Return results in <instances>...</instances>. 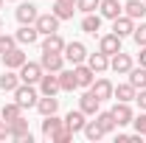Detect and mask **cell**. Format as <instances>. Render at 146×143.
<instances>
[{
    "instance_id": "12",
    "label": "cell",
    "mask_w": 146,
    "mask_h": 143,
    "mask_svg": "<svg viewBox=\"0 0 146 143\" xmlns=\"http://www.w3.org/2000/svg\"><path fill=\"white\" fill-rule=\"evenodd\" d=\"M36 17H39V11H36L34 3H20V9H17V20L23 23V25H34Z\"/></svg>"
},
{
    "instance_id": "30",
    "label": "cell",
    "mask_w": 146,
    "mask_h": 143,
    "mask_svg": "<svg viewBox=\"0 0 146 143\" xmlns=\"http://www.w3.org/2000/svg\"><path fill=\"white\" fill-rule=\"evenodd\" d=\"M17 87H20V76H17V73H3V76H0V90L14 93Z\"/></svg>"
},
{
    "instance_id": "38",
    "label": "cell",
    "mask_w": 146,
    "mask_h": 143,
    "mask_svg": "<svg viewBox=\"0 0 146 143\" xmlns=\"http://www.w3.org/2000/svg\"><path fill=\"white\" fill-rule=\"evenodd\" d=\"M132 124H135V132H141L146 138V115H138V118H132Z\"/></svg>"
},
{
    "instance_id": "19",
    "label": "cell",
    "mask_w": 146,
    "mask_h": 143,
    "mask_svg": "<svg viewBox=\"0 0 146 143\" xmlns=\"http://www.w3.org/2000/svg\"><path fill=\"white\" fill-rule=\"evenodd\" d=\"M98 9H101V17H107V20L121 17V11H124V6H121L118 0H101V3H98Z\"/></svg>"
},
{
    "instance_id": "14",
    "label": "cell",
    "mask_w": 146,
    "mask_h": 143,
    "mask_svg": "<svg viewBox=\"0 0 146 143\" xmlns=\"http://www.w3.org/2000/svg\"><path fill=\"white\" fill-rule=\"evenodd\" d=\"M79 109H82L84 115H96V112L101 109V101H98V98L93 95L90 90H87V93H84V95L79 98Z\"/></svg>"
},
{
    "instance_id": "5",
    "label": "cell",
    "mask_w": 146,
    "mask_h": 143,
    "mask_svg": "<svg viewBox=\"0 0 146 143\" xmlns=\"http://www.w3.org/2000/svg\"><path fill=\"white\" fill-rule=\"evenodd\" d=\"M34 25H36L39 34H56V31H59V17H56L54 11H51V14H39Z\"/></svg>"
},
{
    "instance_id": "35",
    "label": "cell",
    "mask_w": 146,
    "mask_h": 143,
    "mask_svg": "<svg viewBox=\"0 0 146 143\" xmlns=\"http://www.w3.org/2000/svg\"><path fill=\"white\" fill-rule=\"evenodd\" d=\"M68 140H73V132L68 129V126H62L54 138H51V143H68Z\"/></svg>"
},
{
    "instance_id": "40",
    "label": "cell",
    "mask_w": 146,
    "mask_h": 143,
    "mask_svg": "<svg viewBox=\"0 0 146 143\" xmlns=\"http://www.w3.org/2000/svg\"><path fill=\"white\" fill-rule=\"evenodd\" d=\"M135 101H138V107H141V109H146V87L141 90V93H135Z\"/></svg>"
},
{
    "instance_id": "18",
    "label": "cell",
    "mask_w": 146,
    "mask_h": 143,
    "mask_svg": "<svg viewBox=\"0 0 146 143\" xmlns=\"http://www.w3.org/2000/svg\"><path fill=\"white\" fill-rule=\"evenodd\" d=\"M90 93L98 98V101H107V98H112V84H110L107 79H98V81L90 84Z\"/></svg>"
},
{
    "instance_id": "29",
    "label": "cell",
    "mask_w": 146,
    "mask_h": 143,
    "mask_svg": "<svg viewBox=\"0 0 146 143\" xmlns=\"http://www.w3.org/2000/svg\"><path fill=\"white\" fill-rule=\"evenodd\" d=\"M135 93H138V90L132 87V84H118V87H112V95H115L118 101H135Z\"/></svg>"
},
{
    "instance_id": "4",
    "label": "cell",
    "mask_w": 146,
    "mask_h": 143,
    "mask_svg": "<svg viewBox=\"0 0 146 143\" xmlns=\"http://www.w3.org/2000/svg\"><path fill=\"white\" fill-rule=\"evenodd\" d=\"M39 65H42V70H45V73H59V70H62V65H65V56H62V54H51V51H42Z\"/></svg>"
},
{
    "instance_id": "6",
    "label": "cell",
    "mask_w": 146,
    "mask_h": 143,
    "mask_svg": "<svg viewBox=\"0 0 146 143\" xmlns=\"http://www.w3.org/2000/svg\"><path fill=\"white\" fill-rule=\"evenodd\" d=\"M11 138H14V140H20V143H31V129H28V121H25V118H23V115H20L17 121H11Z\"/></svg>"
},
{
    "instance_id": "28",
    "label": "cell",
    "mask_w": 146,
    "mask_h": 143,
    "mask_svg": "<svg viewBox=\"0 0 146 143\" xmlns=\"http://www.w3.org/2000/svg\"><path fill=\"white\" fill-rule=\"evenodd\" d=\"M101 28V14H84V20H82V31H87V34H96Z\"/></svg>"
},
{
    "instance_id": "43",
    "label": "cell",
    "mask_w": 146,
    "mask_h": 143,
    "mask_svg": "<svg viewBox=\"0 0 146 143\" xmlns=\"http://www.w3.org/2000/svg\"><path fill=\"white\" fill-rule=\"evenodd\" d=\"M0 28H3V20H0Z\"/></svg>"
},
{
    "instance_id": "42",
    "label": "cell",
    "mask_w": 146,
    "mask_h": 143,
    "mask_svg": "<svg viewBox=\"0 0 146 143\" xmlns=\"http://www.w3.org/2000/svg\"><path fill=\"white\" fill-rule=\"evenodd\" d=\"M59 3H68V6H76L79 0H59Z\"/></svg>"
},
{
    "instance_id": "25",
    "label": "cell",
    "mask_w": 146,
    "mask_h": 143,
    "mask_svg": "<svg viewBox=\"0 0 146 143\" xmlns=\"http://www.w3.org/2000/svg\"><path fill=\"white\" fill-rule=\"evenodd\" d=\"M129 84H132L135 90H143L146 87V68H143V65L129 70Z\"/></svg>"
},
{
    "instance_id": "9",
    "label": "cell",
    "mask_w": 146,
    "mask_h": 143,
    "mask_svg": "<svg viewBox=\"0 0 146 143\" xmlns=\"http://www.w3.org/2000/svg\"><path fill=\"white\" fill-rule=\"evenodd\" d=\"M112 118H115V124L118 126H127V124H132V109H129V101H118L115 107H112Z\"/></svg>"
},
{
    "instance_id": "37",
    "label": "cell",
    "mask_w": 146,
    "mask_h": 143,
    "mask_svg": "<svg viewBox=\"0 0 146 143\" xmlns=\"http://www.w3.org/2000/svg\"><path fill=\"white\" fill-rule=\"evenodd\" d=\"M98 3H101V0H79L76 6H79L84 14H90V11H96V9H98Z\"/></svg>"
},
{
    "instance_id": "22",
    "label": "cell",
    "mask_w": 146,
    "mask_h": 143,
    "mask_svg": "<svg viewBox=\"0 0 146 143\" xmlns=\"http://www.w3.org/2000/svg\"><path fill=\"white\" fill-rule=\"evenodd\" d=\"M87 65H90L93 73H104L110 68V56H104L101 51H98V54H90V56H87Z\"/></svg>"
},
{
    "instance_id": "13",
    "label": "cell",
    "mask_w": 146,
    "mask_h": 143,
    "mask_svg": "<svg viewBox=\"0 0 146 143\" xmlns=\"http://www.w3.org/2000/svg\"><path fill=\"white\" fill-rule=\"evenodd\" d=\"M132 31H135V23H132V17L121 14V17H115V20H112V34H118L121 39H124V36H129Z\"/></svg>"
},
{
    "instance_id": "23",
    "label": "cell",
    "mask_w": 146,
    "mask_h": 143,
    "mask_svg": "<svg viewBox=\"0 0 146 143\" xmlns=\"http://www.w3.org/2000/svg\"><path fill=\"white\" fill-rule=\"evenodd\" d=\"M36 109H39L42 115H54L56 109H59V98H56V95H42V98L36 101Z\"/></svg>"
},
{
    "instance_id": "3",
    "label": "cell",
    "mask_w": 146,
    "mask_h": 143,
    "mask_svg": "<svg viewBox=\"0 0 146 143\" xmlns=\"http://www.w3.org/2000/svg\"><path fill=\"white\" fill-rule=\"evenodd\" d=\"M42 65L39 62H25L23 68H20V81H25V84H39V79H42Z\"/></svg>"
},
{
    "instance_id": "7",
    "label": "cell",
    "mask_w": 146,
    "mask_h": 143,
    "mask_svg": "<svg viewBox=\"0 0 146 143\" xmlns=\"http://www.w3.org/2000/svg\"><path fill=\"white\" fill-rule=\"evenodd\" d=\"M25 62H28V59H25V51H23V48H11L9 54H3V65H6L9 70H17Z\"/></svg>"
},
{
    "instance_id": "32",
    "label": "cell",
    "mask_w": 146,
    "mask_h": 143,
    "mask_svg": "<svg viewBox=\"0 0 146 143\" xmlns=\"http://www.w3.org/2000/svg\"><path fill=\"white\" fill-rule=\"evenodd\" d=\"M96 121H98V126H101V129H104V135H107V132H112V129H115V118H112V112H101V109H98V112H96Z\"/></svg>"
},
{
    "instance_id": "11",
    "label": "cell",
    "mask_w": 146,
    "mask_h": 143,
    "mask_svg": "<svg viewBox=\"0 0 146 143\" xmlns=\"http://www.w3.org/2000/svg\"><path fill=\"white\" fill-rule=\"evenodd\" d=\"M98 51H101L104 56L118 54V51H121V36H118V34H107V36H101V42H98Z\"/></svg>"
},
{
    "instance_id": "45",
    "label": "cell",
    "mask_w": 146,
    "mask_h": 143,
    "mask_svg": "<svg viewBox=\"0 0 146 143\" xmlns=\"http://www.w3.org/2000/svg\"><path fill=\"white\" fill-rule=\"evenodd\" d=\"M143 3H146V0H143Z\"/></svg>"
},
{
    "instance_id": "31",
    "label": "cell",
    "mask_w": 146,
    "mask_h": 143,
    "mask_svg": "<svg viewBox=\"0 0 146 143\" xmlns=\"http://www.w3.org/2000/svg\"><path fill=\"white\" fill-rule=\"evenodd\" d=\"M20 115H23V107H20L17 101H14V104H6V107L0 109V118H3V121H9V124H11V121H17Z\"/></svg>"
},
{
    "instance_id": "2",
    "label": "cell",
    "mask_w": 146,
    "mask_h": 143,
    "mask_svg": "<svg viewBox=\"0 0 146 143\" xmlns=\"http://www.w3.org/2000/svg\"><path fill=\"white\" fill-rule=\"evenodd\" d=\"M62 56L70 62V65H82L84 59H87V48L82 45V42H65V51Z\"/></svg>"
},
{
    "instance_id": "36",
    "label": "cell",
    "mask_w": 146,
    "mask_h": 143,
    "mask_svg": "<svg viewBox=\"0 0 146 143\" xmlns=\"http://www.w3.org/2000/svg\"><path fill=\"white\" fill-rule=\"evenodd\" d=\"M132 36H135V42H138V48L141 45H146V23H141L135 31H132Z\"/></svg>"
},
{
    "instance_id": "1",
    "label": "cell",
    "mask_w": 146,
    "mask_h": 143,
    "mask_svg": "<svg viewBox=\"0 0 146 143\" xmlns=\"http://www.w3.org/2000/svg\"><path fill=\"white\" fill-rule=\"evenodd\" d=\"M14 98H17V104L23 109H28V107H36V101H39V95H36V90H34V84H20L17 90H14Z\"/></svg>"
},
{
    "instance_id": "15",
    "label": "cell",
    "mask_w": 146,
    "mask_h": 143,
    "mask_svg": "<svg viewBox=\"0 0 146 143\" xmlns=\"http://www.w3.org/2000/svg\"><path fill=\"white\" fill-rule=\"evenodd\" d=\"M110 68H112L115 73H129V70H132V56L124 54V51L112 54V62H110Z\"/></svg>"
},
{
    "instance_id": "26",
    "label": "cell",
    "mask_w": 146,
    "mask_h": 143,
    "mask_svg": "<svg viewBox=\"0 0 146 143\" xmlns=\"http://www.w3.org/2000/svg\"><path fill=\"white\" fill-rule=\"evenodd\" d=\"M59 87L65 90V93H73V90L79 87L76 84V73L73 70H59Z\"/></svg>"
},
{
    "instance_id": "24",
    "label": "cell",
    "mask_w": 146,
    "mask_h": 143,
    "mask_svg": "<svg viewBox=\"0 0 146 143\" xmlns=\"http://www.w3.org/2000/svg\"><path fill=\"white\" fill-rule=\"evenodd\" d=\"M124 14L132 17V20L143 17L146 14V3H141V0H127V3H124Z\"/></svg>"
},
{
    "instance_id": "33",
    "label": "cell",
    "mask_w": 146,
    "mask_h": 143,
    "mask_svg": "<svg viewBox=\"0 0 146 143\" xmlns=\"http://www.w3.org/2000/svg\"><path fill=\"white\" fill-rule=\"evenodd\" d=\"M54 14H56L59 20H70V17H73V6L59 3V0H56V3H54Z\"/></svg>"
},
{
    "instance_id": "10",
    "label": "cell",
    "mask_w": 146,
    "mask_h": 143,
    "mask_svg": "<svg viewBox=\"0 0 146 143\" xmlns=\"http://www.w3.org/2000/svg\"><path fill=\"white\" fill-rule=\"evenodd\" d=\"M73 73H76V84L79 87H90L93 81H96V73L90 70V65H73Z\"/></svg>"
},
{
    "instance_id": "44",
    "label": "cell",
    "mask_w": 146,
    "mask_h": 143,
    "mask_svg": "<svg viewBox=\"0 0 146 143\" xmlns=\"http://www.w3.org/2000/svg\"><path fill=\"white\" fill-rule=\"evenodd\" d=\"M0 9H3V0H0Z\"/></svg>"
},
{
    "instance_id": "20",
    "label": "cell",
    "mask_w": 146,
    "mask_h": 143,
    "mask_svg": "<svg viewBox=\"0 0 146 143\" xmlns=\"http://www.w3.org/2000/svg\"><path fill=\"white\" fill-rule=\"evenodd\" d=\"M42 51H51V54H62V51H65V39L59 36V31H56V34H45Z\"/></svg>"
},
{
    "instance_id": "27",
    "label": "cell",
    "mask_w": 146,
    "mask_h": 143,
    "mask_svg": "<svg viewBox=\"0 0 146 143\" xmlns=\"http://www.w3.org/2000/svg\"><path fill=\"white\" fill-rule=\"evenodd\" d=\"M82 132H84V138H87V140H93V143H96V140H101V138H104V129L98 126V121H87Z\"/></svg>"
},
{
    "instance_id": "34",
    "label": "cell",
    "mask_w": 146,
    "mask_h": 143,
    "mask_svg": "<svg viewBox=\"0 0 146 143\" xmlns=\"http://www.w3.org/2000/svg\"><path fill=\"white\" fill-rule=\"evenodd\" d=\"M11 48H17V36H9V34H0V54H9Z\"/></svg>"
},
{
    "instance_id": "17",
    "label": "cell",
    "mask_w": 146,
    "mask_h": 143,
    "mask_svg": "<svg viewBox=\"0 0 146 143\" xmlns=\"http://www.w3.org/2000/svg\"><path fill=\"white\" fill-rule=\"evenodd\" d=\"M62 126H65V121H62V118H56V112H54V115H45V121H42V135L51 140Z\"/></svg>"
},
{
    "instance_id": "41",
    "label": "cell",
    "mask_w": 146,
    "mask_h": 143,
    "mask_svg": "<svg viewBox=\"0 0 146 143\" xmlns=\"http://www.w3.org/2000/svg\"><path fill=\"white\" fill-rule=\"evenodd\" d=\"M138 59H141V65L146 68V45H141V54H138Z\"/></svg>"
},
{
    "instance_id": "39",
    "label": "cell",
    "mask_w": 146,
    "mask_h": 143,
    "mask_svg": "<svg viewBox=\"0 0 146 143\" xmlns=\"http://www.w3.org/2000/svg\"><path fill=\"white\" fill-rule=\"evenodd\" d=\"M6 138H11V126L9 121H0V140H6Z\"/></svg>"
},
{
    "instance_id": "16",
    "label": "cell",
    "mask_w": 146,
    "mask_h": 143,
    "mask_svg": "<svg viewBox=\"0 0 146 143\" xmlns=\"http://www.w3.org/2000/svg\"><path fill=\"white\" fill-rule=\"evenodd\" d=\"M84 124H87V121H84V112H82V109H70V112H68V118H65V126L70 129L73 135H76V132H82Z\"/></svg>"
},
{
    "instance_id": "21",
    "label": "cell",
    "mask_w": 146,
    "mask_h": 143,
    "mask_svg": "<svg viewBox=\"0 0 146 143\" xmlns=\"http://www.w3.org/2000/svg\"><path fill=\"white\" fill-rule=\"evenodd\" d=\"M14 36H17V42H23V45H34L36 39H39V31H36V25H23Z\"/></svg>"
},
{
    "instance_id": "8",
    "label": "cell",
    "mask_w": 146,
    "mask_h": 143,
    "mask_svg": "<svg viewBox=\"0 0 146 143\" xmlns=\"http://www.w3.org/2000/svg\"><path fill=\"white\" fill-rule=\"evenodd\" d=\"M39 90H42V95H56L59 93V73H42V79H39Z\"/></svg>"
}]
</instances>
